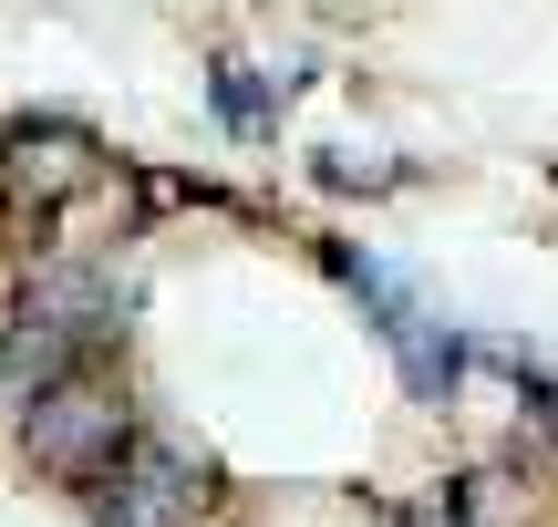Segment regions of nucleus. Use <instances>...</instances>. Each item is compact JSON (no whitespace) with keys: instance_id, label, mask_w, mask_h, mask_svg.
<instances>
[{"instance_id":"3","label":"nucleus","mask_w":558,"mask_h":527,"mask_svg":"<svg viewBox=\"0 0 558 527\" xmlns=\"http://www.w3.org/2000/svg\"><path fill=\"white\" fill-rule=\"evenodd\" d=\"M94 186H104V145L83 135V124L41 114V124H11V135H0V228L52 238L62 207L94 197Z\"/></svg>"},{"instance_id":"2","label":"nucleus","mask_w":558,"mask_h":527,"mask_svg":"<svg viewBox=\"0 0 558 527\" xmlns=\"http://www.w3.org/2000/svg\"><path fill=\"white\" fill-rule=\"evenodd\" d=\"M21 455H32L52 487L104 497V487H114V466L135 455V404H124V383H114L104 363L41 383L32 404H21Z\"/></svg>"},{"instance_id":"5","label":"nucleus","mask_w":558,"mask_h":527,"mask_svg":"<svg viewBox=\"0 0 558 527\" xmlns=\"http://www.w3.org/2000/svg\"><path fill=\"white\" fill-rule=\"evenodd\" d=\"M331 269H341V290L373 310V331L403 352V383H414V393H445V383H456V342H445V321H435V310H424L414 290L393 280V269H383V259H362V248H331Z\"/></svg>"},{"instance_id":"1","label":"nucleus","mask_w":558,"mask_h":527,"mask_svg":"<svg viewBox=\"0 0 558 527\" xmlns=\"http://www.w3.org/2000/svg\"><path fill=\"white\" fill-rule=\"evenodd\" d=\"M104 331H114V269L104 259H41L21 280L11 321H0V393L32 404L41 383L104 363Z\"/></svg>"},{"instance_id":"4","label":"nucleus","mask_w":558,"mask_h":527,"mask_svg":"<svg viewBox=\"0 0 558 527\" xmlns=\"http://www.w3.org/2000/svg\"><path fill=\"white\" fill-rule=\"evenodd\" d=\"M207 517H218L207 455H186L177 434H135V455L104 487V527H207Z\"/></svg>"},{"instance_id":"6","label":"nucleus","mask_w":558,"mask_h":527,"mask_svg":"<svg viewBox=\"0 0 558 527\" xmlns=\"http://www.w3.org/2000/svg\"><path fill=\"white\" fill-rule=\"evenodd\" d=\"M218 114L239 124V135H259V124H269V103H259V83H248V62H218Z\"/></svg>"},{"instance_id":"7","label":"nucleus","mask_w":558,"mask_h":527,"mask_svg":"<svg viewBox=\"0 0 558 527\" xmlns=\"http://www.w3.org/2000/svg\"><path fill=\"white\" fill-rule=\"evenodd\" d=\"M538 434H548V455H558V393H548V404H538Z\"/></svg>"}]
</instances>
